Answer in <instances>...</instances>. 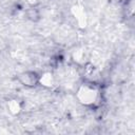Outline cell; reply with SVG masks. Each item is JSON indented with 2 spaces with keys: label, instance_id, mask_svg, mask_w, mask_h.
Returning <instances> with one entry per match:
<instances>
[{
  "label": "cell",
  "instance_id": "6da1fadb",
  "mask_svg": "<svg viewBox=\"0 0 135 135\" xmlns=\"http://www.w3.org/2000/svg\"><path fill=\"white\" fill-rule=\"evenodd\" d=\"M79 97L82 102L92 103V102H94V100L96 98V92L94 91V89L86 86V88H83V90L79 92Z\"/></svg>",
  "mask_w": 135,
  "mask_h": 135
}]
</instances>
